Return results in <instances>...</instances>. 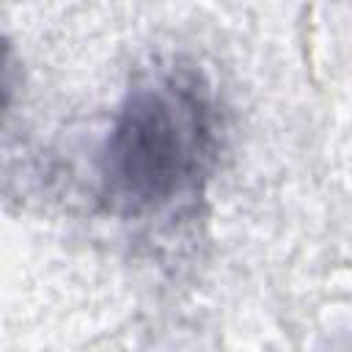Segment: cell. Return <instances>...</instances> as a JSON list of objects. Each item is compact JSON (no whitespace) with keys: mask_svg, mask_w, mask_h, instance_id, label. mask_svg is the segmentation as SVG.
Returning a JSON list of instances; mask_svg holds the SVG:
<instances>
[{"mask_svg":"<svg viewBox=\"0 0 352 352\" xmlns=\"http://www.w3.org/2000/svg\"><path fill=\"white\" fill-rule=\"evenodd\" d=\"M214 107L204 80L170 69L121 104L102 151V198L121 214L157 212L190 192L214 157Z\"/></svg>","mask_w":352,"mask_h":352,"instance_id":"1","label":"cell"}]
</instances>
